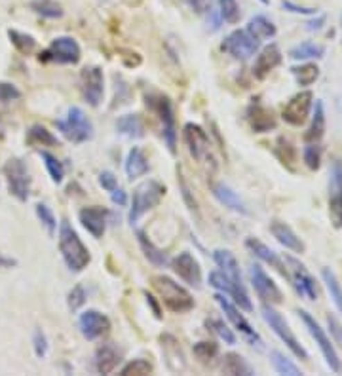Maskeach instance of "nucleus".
Returning a JSON list of instances; mask_svg holds the SVG:
<instances>
[{"label":"nucleus","instance_id":"43","mask_svg":"<svg viewBox=\"0 0 342 376\" xmlns=\"http://www.w3.org/2000/svg\"><path fill=\"white\" fill-rule=\"evenodd\" d=\"M270 359H272V365H274V369H276L277 375H289V376H302V370L291 361V359H287L282 352H272L270 354Z\"/></svg>","mask_w":342,"mask_h":376},{"label":"nucleus","instance_id":"4","mask_svg":"<svg viewBox=\"0 0 342 376\" xmlns=\"http://www.w3.org/2000/svg\"><path fill=\"white\" fill-rule=\"evenodd\" d=\"M262 318H264V321L268 323L270 329L274 331V334H276L277 339L284 342L285 346L291 350V354L295 355V357H299L300 361H308V352H306V348L302 346L299 342V339L293 334L291 327L287 325V321H285L284 318H282V314L280 311L274 310V306L272 304H264L262 306Z\"/></svg>","mask_w":342,"mask_h":376},{"label":"nucleus","instance_id":"36","mask_svg":"<svg viewBox=\"0 0 342 376\" xmlns=\"http://www.w3.org/2000/svg\"><path fill=\"white\" fill-rule=\"evenodd\" d=\"M325 55V46L316 42H302L289 50V58L295 61H306V59H321Z\"/></svg>","mask_w":342,"mask_h":376},{"label":"nucleus","instance_id":"12","mask_svg":"<svg viewBox=\"0 0 342 376\" xmlns=\"http://www.w3.org/2000/svg\"><path fill=\"white\" fill-rule=\"evenodd\" d=\"M329 219L336 230L342 228V162L333 160L329 169Z\"/></svg>","mask_w":342,"mask_h":376},{"label":"nucleus","instance_id":"61","mask_svg":"<svg viewBox=\"0 0 342 376\" xmlns=\"http://www.w3.org/2000/svg\"><path fill=\"white\" fill-rule=\"evenodd\" d=\"M0 266L12 268V266H15V261L14 259H8V257H4V255L0 253Z\"/></svg>","mask_w":342,"mask_h":376},{"label":"nucleus","instance_id":"60","mask_svg":"<svg viewBox=\"0 0 342 376\" xmlns=\"http://www.w3.org/2000/svg\"><path fill=\"white\" fill-rule=\"evenodd\" d=\"M145 298H146V302H148V306L153 308V311H154V316H156V319H162L160 306H158V302L154 300L153 295H148V293H145Z\"/></svg>","mask_w":342,"mask_h":376},{"label":"nucleus","instance_id":"8","mask_svg":"<svg viewBox=\"0 0 342 376\" xmlns=\"http://www.w3.org/2000/svg\"><path fill=\"white\" fill-rule=\"evenodd\" d=\"M80 58V44L71 37L53 38V42L38 55L42 63H59V65H76Z\"/></svg>","mask_w":342,"mask_h":376},{"label":"nucleus","instance_id":"9","mask_svg":"<svg viewBox=\"0 0 342 376\" xmlns=\"http://www.w3.org/2000/svg\"><path fill=\"white\" fill-rule=\"evenodd\" d=\"M8 190L19 202H27L31 196V173L27 164L22 158H10L4 164Z\"/></svg>","mask_w":342,"mask_h":376},{"label":"nucleus","instance_id":"20","mask_svg":"<svg viewBox=\"0 0 342 376\" xmlns=\"http://www.w3.org/2000/svg\"><path fill=\"white\" fill-rule=\"evenodd\" d=\"M78 329L84 339L97 340L105 333H109L110 319L99 310H86L78 318Z\"/></svg>","mask_w":342,"mask_h":376},{"label":"nucleus","instance_id":"3","mask_svg":"<svg viewBox=\"0 0 342 376\" xmlns=\"http://www.w3.org/2000/svg\"><path fill=\"white\" fill-rule=\"evenodd\" d=\"M164 196H166V187L162 182L154 181V179L141 182L133 190V200H131V210L130 215H128V221H130L131 225H135L146 211L154 210L162 202Z\"/></svg>","mask_w":342,"mask_h":376},{"label":"nucleus","instance_id":"22","mask_svg":"<svg viewBox=\"0 0 342 376\" xmlns=\"http://www.w3.org/2000/svg\"><path fill=\"white\" fill-rule=\"evenodd\" d=\"M246 116H248V122L249 126H251V130L255 131V133H268V131L276 130L277 120L274 110L264 107L261 103H251L248 107Z\"/></svg>","mask_w":342,"mask_h":376},{"label":"nucleus","instance_id":"5","mask_svg":"<svg viewBox=\"0 0 342 376\" xmlns=\"http://www.w3.org/2000/svg\"><path fill=\"white\" fill-rule=\"evenodd\" d=\"M55 126H58V130L61 131L63 137L69 139L71 143H76V145L94 139V123L80 107H71L65 120H55Z\"/></svg>","mask_w":342,"mask_h":376},{"label":"nucleus","instance_id":"42","mask_svg":"<svg viewBox=\"0 0 342 376\" xmlns=\"http://www.w3.org/2000/svg\"><path fill=\"white\" fill-rule=\"evenodd\" d=\"M40 158H42L46 171H48V175L51 177V181L55 182V185H61L63 177H65V167H63V164L48 151H40Z\"/></svg>","mask_w":342,"mask_h":376},{"label":"nucleus","instance_id":"10","mask_svg":"<svg viewBox=\"0 0 342 376\" xmlns=\"http://www.w3.org/2000/svg\"><path fill=\"white\" fill-rule=\"evenodd\" d=\"M285 266H287V272H289V282L295 285V289L299 293L300 297L306 298V300H318L320 297V289H318V283L314 280V275L306 270V266L297 259L293 257H285Z\"/></svg>","mask_w":342,"mask_h":376},{"label":"nucleus","instance_id":"18","mask_svg":"<svg viewBox=\"0 0 342 376\" xmlns=\"http://www.w3.org/2000/svg\"><path fill=\"white\" fill-rule=\"evenodd\" d=\"M110 213L109 210H105L101 205H89V207H82L78 211V219L80 225L86 228L95 239H101L107 232V225H109Z\"/></svg>","mask_w":342,"mask_h":376},{"label":"nucleus","instance_id":"14","mask_svg":"<svg viewBox=\"0 0 342 376\" xmlns=\"http://www.w3.org/2000/svg\"><path fill=\"white\" fill-rule=\"evenodd\" d=\"M249 280H251L253 289H255V293L264 304L276 306V304L284 302V293L274 283V280L262 270L261 264H253L249 268Z\"/></svg>","mask_w":342,"mask_h":376},{"label":"nucleus","instance_id":"44","mask_svg":"<svg viewBox=\"0 0 342 376\" xmlns=\"http://www.w3.org/2000/svg\"><path fill=\"white\" fill-rule=\"evenodd\" d=\"M219 15L223 22L230 23V25L240 22L241 12L238 0H219Z\"/></svg>","mask_w":342,"mask_h":376},{"label":"nucleus","instance_id":"21","mask_svg":"<svg viewBox=\"0 0 342 376\" xmlns=\"http://www.w3.org/2000/svg\"><path fill=\"white\" fill-rule=\"evenodd\" d=\"M182 137H185V143L189 146L190 156L198 162H202L205 158V154L210 151V137L202 126L198 123H185V130H182Z\"/></svg>","mask_w":342,"mask_h":376},{"label":"nucleus","instance_id":"23","mask_svg":"<svg viewBox=\"0 0 342 376\" xmlns=\"http://www.w3.org/2000/svg\"><path fill=\"white\" fill-rule=\"evenodd\" d=\"M282 61H284V55H282V51L277 48L276 44H268V46H264L261 51H259V55L255 59V65H253V76L257 80H264L268 76L276 67L282 65Z\"/></svg>","mask_w":342,"mask_h":376},{"label":"nucleus","instance_id":"34","mask_svg":"<svg viewBox=\"0 0 342 376\" xmlns=\"http://www.w3.org/2000/svg\"><path fill=\"white\" fill-rule=\"evenodd\" d=\"M117 130L130 139H143L145 137V126L141 122L137 114H124L118 118Z\"/></svg>","mask_w":342,"mask_h":376},{"label":"nucleus","instance_id":"47","mask_svg":"<svg viewBox=\"0 0 342 376\" xmlns=\"http://www.w3.org/2000/svg\"><path fill=\"white\" fill-rule=\"evenodd\" d=\"M22 99V92L10 84V82H0V110L12 107V103L19 101Z\"/></svg>","mask_w":342,"mask_h":376},{"label":"nucleus","instance_id":"26","mask_svg":"<svg viewBox=\"0 0 342 376\" xmlns=\"http://www.w3.org/2000/svg\"><path fill=\"white\" fill-rule=\"evenodd\" d=\"M122 361V352L114 344H103L95 350L94 365L99 375H110Z\"/></svg>","mask_w":342,"mask_h":376},{"label":"nucleus","instance_id":"49","mask_svg":"<svg viewBox=\"0 0 342 376\" xmlns=\"http://www.w3.org/2000/svg\"><path fill=\"white\" fill-rule=\"evenodd\" d=\"M153 373H154L153 363L146 361V359H133V361L124 365L122 370H120V375L122 376H131V375L145 376V375H153Z\"/></svg>","mask_w":342,"mask_h":376},{"label":"nucleus","instance_id":"63","mask_svg":"<svg viewBox=\"0 0 342 376\" xmlns=\"http://www.w3.org/2000/svg\"><path fill=\"white\" fill-rule=\"evenodd\" d=\"M341 29H342V17H341Z\"/></svg>","mask_w":342,"mask_h":376},{"label":"nucleus","instance_id":"58","mask_svg":"<svg viewBox=\"0 0 342 376\" xmlns=\"http://www.w3.org/2000/svg\"><path fill=\"white\" fill-rule=\"evenodd\" d=\"M325 22H327V17L321 14V15H318L316 19H310V22H306V29L310 31V33H314V31H321V29H323V25H325Z\"/></svg>","mask_w":342,"mask_h":376},{"label":"nucleus","instance_id":"15","mask_svg":"<svg viewBox=\"0 0 342 376\" xmlns=\"http://www.w3.org/2000/svg\"><path fill=\"white\" fill-rule=\"evenodd\" d=\"M215 300H217V304L221 306V310L225 311V316L228 318V321L232 323L238 331H240L241 334H243V339L248 340L249 344H253V346L257 348H262L264 344H262V339L259 336V333H257L255 329L251 327V323H249L248 319L243 318V314H241L238 308H236V304H232L228 298H225V295H215Z\"/></svg>","mask_w":342,"mask_h":376},{"label":"nucleus","instance_id":"37","mask_svg":"<svg viewBox=\"0 0 342 376\" xmlns=\"http://www.w3.org/2000/svg\"><path fill=\"white\" fill-rule=\"evenodd\" d=\"M29 8L37 15H42L46 19H59L63 17V6L55 0H31Z\"/></svg>","mask_w":342,"mask_h":376},{"label":"nucleus","instance_id":"24","mask_svg":"<svg viewBox=\"0 0 342 376\" xmlns=\"http://www.w3.org/2000/svg\"><path fill=\"white\" fill-rule=\"evenodd\" d=\"M246 247H248L251 253L255 255L257 259H261L262 262L270 264V266L274 268L276 272H280V275H284L285 280H289V272H287L285 261L277 257V253L274 251V249H270L266 243H262L261 239H257V238L246 239Z\"/></svg>","mask_w":342,"mask_h":376},{"label":"nucleus","instance_id":"17","mask_svg":"<svg viewBox=\"0 0 342 376\" xmlns=\"http://www.w3.org/2000/svg\"><path fill=\"white\" fill-rule=\"evenodd\" d=\"M210 285L215 287L217 291H221L223 295H228V297L234 300V304H238L241 310L253 311V304H251V298H249L248 295V289L238 287V285L234 282H230L221 270H215V272L210 274Z\"/></svg>","mask_w":342,"mask_h":376},{"label":"nucleus","instance_id":"38","mask_svg":"<svg viewBox=\"0 0 342 376\" xmlns=\"http://www.w3.org/2000/svg\"><path fill=\"white\" fill-rule=\"evenodd\" d=\"M291 74L299 86H312L314 82L320 78V67L314 63H302V65L291 67Z\"/></svg>","mask_w":342,"mask_h":376},{"label":"nucleus","instance_id":"51","mask_svg":"<svg viewBox=\"0 0 342 376\" xmlns=\"http://www.w3.org/2000/svg\"><path fill=\"white\" fill-rule=\"evenodd\" d=\"M177 175H179V188H181L182 200H185V203H187V207L190 210V213H192V215H196V217H200V207H198L196 198H194V194H192L189 182L185 181V177H182L181 169H179V167H177Z\"/></svg>","mask_w":342,"mask_h":376},{"label":"nucleus","instance_id":"6","mask_svg":"<svg viewBox=\"0 0 342 376\" xmlns=\"http://www.w3.org/2000/svg\"><path fill=\"white\" fill-rule=\"evenodd\" d=\"M146 107L156 112L162 122V135L168 145V151L171 154L177 152V128H175V114L173 105L169 101V97L162 94L146 95Z\"/></svg>","mask_w":342,"mask_h":376},{"label":"nucleus","instance_id":"56","mask_svg":"<svg viewBox=\"0 0 342 376\" xmlns=\"http://www.w3.org/2000/svg\"><path fill=\"white\" fill-rule=\"evenodd\" d=\"M99 185H101L107 192H112V190L118 187V181H117V177H114V173H110V171H103V173L99 175Z\"/></svg>","mask_w":342,"mask_h":376},{"label":"nucleus","instance_id":"25","mask_svg":"<svg viewBox=\"0 0 342 376\" xmlns=\"http://www.w3.org/2000/svg\"><path fill=\"white\" fill-rule=\"evenodd\" d=\"M270 232H272V236L285 247V249H289L293 253H306V246L305 241L297 236V232L293 230L291 226L284 223V221H272V225H270Z\"/></svg>","mask_w":342,"mask_h":376},{"label":"nucleus","instance_id":"39","mask_svg":"<svg viewBox=\"0 0 342 376\" xmlns=\"http://www.w3.org/2000/svg\"><path fill=\"white\" fill-rule=\"evenodd\" d=\"M321 277H323V283H325V287H327L329 295H331L333 302H335L336 310L341 311L342 316V287L339 280H336L335 272H333L331 268H323V270H321Z\"/></svg>","mask_w":342,"mask_h":376},{"label":"nucleus","instance_id":"19","mask_svg":"<svg viewBox=\"0 0 342 376\" xmlns=\"http://www.w3.org/2000/svg\"><path fill=\"white\" fill-rule=\"evenodd\" d=\"M171 268H173L175 274L179 275L185 283H189L192 287H200L202 285V268H200V262L189 251H182V253L177 255L171 261Z\"/></svg>","mask_w":342,"mask_h":376},{"label":"nucleus","instance_id":"29","mask_svg":"<svg viewBox=\"0 0 342 376\" xmlns=\"http://www.w3.org/2000/svg\"><path fill=\"white\" fill-rule=\"evenodd\" d=\"M148 169H151V164H148L145 151H143L141 146H133V148L128 152V158H126V173H128V179H130V181L139 179V177L148 173Z\"/></svg>","mask_w":342,"mask_h":376},{"label":"nucleus","instance_id":"35","mask_svg":"<svg viewBox=\"0 0 342 376\" xmlns=\"http://www.w3.org/2000/svg\"><path fill=\"white\" fill-rule=\"evenodd\" d=\"M27 145L31 146H59L61 141H59L51 131H48L40 123H35L31 126V130L27 131Z\"/></svg>","mask_w":342,"mask_h":376},{"label":"nucleus","instance_id":"2","mask_svg":"<svg viewBox=\"0 0 342 376\" xmlns=\"http://www.w3.org/2000/svg\"><path fill=\"white\" fill-rule=\"evenodd\" d=\"M153 285L156 293L160 295V300L164 302V306L173 314H187V311L194 308L192 295L168 275H154Z\"/></svg>","mask_w":342,"mask_h":376},{"label":"nucleus","instance_id":"54","mask_svg":"<svg viewBox=\"0 0 342 376\" xmlns=\"http://www.w3.org/2000/svg\"><path fill=\"white\" fill-rule=\"evenodd\" d=\"M327 327L329 331H331V334H333V339H335L336 344L342 348V323L333 316V314H327Z\"/></svg>","mask_w":342,"mask_h":376},{"label":"nucleus","instance_id":"52","mask_svg":"<svg viewBox=\"0 0 342 376\" xmlns=\"http://www.w3.org/2000/svg\"><path fill=\"white\" fill-rule=\"evenodd\" d=\"M86 289L82 287V285H74L73 289L69 291V297H67V304H69V308L71 311H78L86 304Z\"/></svg>","mask_w":342,"mask_h":376},{"label":"nucleus","instance_id":"48","mask_svg":"<svg viewBox=\"0 0 342 376\" xmlns=\"http://www.w3.org/2000/svg\"><path fill=\"white\" fill-rule=\"evenodd\" d=\"M321 146L320 143H306L305 151H302V158H305V164L308 169L312 171H318L321 166Z\"/></svg>","mask_w":342,"mask_h":376},{"label":"nucleus","instance_id":"40","mask_svg":"<svg viewBox=\"0 0 342 376\" xmlns=\"http://www.w3.org/2000/svg\"><path fill=\"white\" fill-rule=\"evenodd\" d=\"M223 373L226 375H246L251 376L255 375L253 369L249 367L246 359L238 354H226L225 355V365H223Z\"/></svg>","mask_w":342,"mask_h":376},{"label":"nucleus","instance_id":"62","mask_svg":"<svg viewBox=\"0 0 342 376\" xmlns=\"http://www.w3.org/2000/svg\"><path fill=\"white\" fill-rule=\"evenodd\" d=\"M259 2H261V4H264V6H268L270 4V0H259Z\"/></svg>","mask_w":342,"mask_h":376},{"label":"nucleus","instance_id":"53","mask_svg":"<svg viewBox=\"0 0 342 376\" xmlns=\"http://www.w3.org/2000/svg\"><path fill=\"white\" fill-rule=\"evenodd\" d=\"M33 348H35L37 357H40V359L46 357V354H48V339H46V334L40 329H37L35 334H33Z\"/></svg>","mask_w":342,"mask_h":376},{"label":"nucleus","instance_id":"1","mask_svg":"<svg viewBox=\"0 0 342 376\" xmlns=\"http://www.w3.org/2000/svg\"><path fill=\"white\" fill-rule=\"evenodd\" d=\"M59 251L71 272H82L92 262L89 249L84 246V241L69 221H61L59 226Z\"/></svg>","mask_w":342,"mask_h":376},{"label":"nucleus","instance_id":"31","mask_svg":"<svg viewBox=\"0 0 342 376\" xmlns=\"http://www.w3.org/2000/svg\"><path fill=\"white\" fill-rule=\"evenodd\" d=\"M246 31H248L249 35L253 38H257L259 42L261 40H270V38L276 37V25L270 22L266 15H253L251 19H249L248 27H246Z\"/></svg>","mask_w":342,"mask_h":376},{"label":"nucleus","instance_id":"41","mask_svg":"<svg viewBox=\"0 0 342 376\" xmlns=\"http://www.w3.org/2000/svg\"><path fill=\"white\" fill-rule=\"evenodd\" d=\"M8 37H10V42L14 44V48L23 55H29L37 48V40L27 35V33H19V31L10 29L8 31Z\"/></svg>","mask_w":342,"mask_h":376},{"label":"nucleus","instance_id":"11","mask_svg":"<svg viewBox=\"0 0 342 376\" xmlns=\"http://www.w3.org/2000/svg\"><path fill=\"white\" fill-rule=\"evenodd\" d=\"M80 92L89 107H99L105 97V74L97 65L86 67L80 73Z\"/></svg>","mask_w":342,"mask_h":376},{"label":"nucleus","instance_id":"28","mask_svg":"<svg viewBox=\"0 0 342 376\" xmlns=\"http://www.w3.org/2000/svg\"><path fill=\"white\" fill-rule=\"evenodd\" d=\"M212 192L219 202L223 203L225 207H228V210L236 211V213H240V215H248L249 213L243 200H241L240 196L236 194L228 185H225V182H215L212 187Z\"/></svg>","mask_w":342,"mask_h":376},{"label":"nucleus","instance_id":"33","mask_svg":"<svg viewBox=\"0 0 342 376\" xmlns=\"http://www.w3.org/2000/svg\"><path fill=\"white\" fill-rule=\"evenodd\" d=\"M137 239L139 246L143 249V253H145V257L148 259V262H153L154 266H166V264H168V255L164 253L158 246H154V241L146 236L145 232L137 230Z\"/></svg>","mask_w":342,"mask_h":376},{"label":"nucleus","instance_id":"16","mask_svg":"<svg viewBox=\"0 0 342 376\" xmlns=\"http://www.w3.org/2000/svg\"><path fill=\"white\" fill-rule=\"evenodd\" d=\"M314 105V94L310 89H305V92H299L297 95H293L291 99L287 101V105L284 107V112H282V118L289 126H302L306 122V118L310 114Z\"/></svg>","mask_w":342,"mask_h":376},{"label":"nucleus","instance_id":"57","mask_svg":"<svg viewBox=\"0 0 342 376\" xmlns=\"http://www.w3.org/2000/svg\"><path fill=\"white\" fill-rule=\"evenodd\" d=\"M110 200H112V203H117L118 207H124V205H128V194H126L122 188H118V187L110 192Z\"/></svg>","mask_w":342,"mask_h":376},{"label":"nucleus","instance_id":"30","mask_svg":"<svg viewBox=\"0 0 342 376\" xmlns=\"http://www.w3.org/2000/svg\"><path fill=\"white\" fill-rule=\"evenodd\" d=\"M274 154L276 158L282 162V166L289 171H297V166H299V154H297V148L293 145L291 141L287 137H277L276 145H274Z\"/></svg>","mask_w":342,"mask_h":376},{"label":"nucleus","instance_id":"13","mask_svg":"<svg viewBox=\"0 0 342 376\" xmlns=\"http://www.w3.org/2000/svg\"><path fill=\"white\" fill-rule=\"evenodd\" d=\"M221 50L232 55L234 59L248 61L259 51V40L251 37L246 29H236L225 38V42L221 44Z\"/></svg>","mask_w":342,"mask_h":376},{"label":"nucleus","instance_id":"45","mask_svg":"<svg viewBox=\"0 0 342 376\" xmlns=\"http://www.w3.org/2000/svg\"><path fill=\"white\" fill-rule=\"evenodd\" d=\"M35 211H37V217L40 219V223L44 225L46 232H48V236H55V230H58V219L53 215V211L42 202L37 203Z\"/></svg>","mask_w":342,"mask_h":376},{"label":"nucleus","instance_id":"32","mask_svg":"<svg viewBox=\"0 0 342 376\" xmlns=\"http://www.w3.org/2000/svg\"><path fill=\"white\" fill-rule=\"evenodd\" d=\"M325 128H327L325 109H323V103L318 101L316 103V112H314L312 123H310V128L305 133L306 143H320L321 137L325 135Z\"/></svg>","mask_w":342,"mask_h":376},{"label":"nucleus","instance_id":"7","mask_svg":"<svg viewBox=\"0 0 342 376\" xmlns=\"http://www.w3.org/2000/svg\"><path fill=\"white\" fill-rule=\"evenodd\" d=\"M299 318L302 319V323H305V327L308 329L310 336L316 340V344H318V348L321 350V355H323V359L327 363L329 369L333 370V373H336V375H341L342 361L341 357H339V354H336L333 342H331V339L327 336V333L321 329L320 323H318V321H316L306 310H299Z\"/></svg>","mask_w":342,"mask_h":376},{"label":"nucleus","instance_id":"50","mask_svg":"<svg viewBox=\"0 0 342 376\" xmlns=\"http://www.w3.org/2000/svg\"><path fill=\"white\" fill-rule=\"evenodd\" d=\"M192 350H194V355H196L198 359H200L202 363L213 361V359H215V357L219 355V344H215V342H210V340L196 342Z\"/></svg>","mask_w":342,"mask_h":376},{"label":"nucleus","instance_id":"27","mask_svg":"<svg viewBox=\"0 0 342 376\" xmlns=\"http://www.w3.org/2000/svg\"><path fill=\"white\" fill-rule=\"evenodd\" d=\"M213 261H215V264L221 268V272H223L230 282L236 283V285L241 287V289H246L243 277H241L240 272V264H238L236 257H234L228 249H217V251L213 253Z\"/></svg>","mask_w":342,"mask_h":376},{"label":"nucleus","instance_id":"59","mask_svg":"<svg viewBox=\"0 0 342 376\" xmlns=\"http://www.w3.org/2000/svg\"><path fill=\"white\" fill-rule=\"evenodd\" d=\"M189 2V6L196 12V14H204L205 10H207V0H187Z\"/></svg>","mask_w":342,"mask_h":376},{"label":"nucleus","instance_id":"55","mask_svg":"<svg viewBox=\"0 0 342 376\" xmlns=\"http://www.w3.org/2000/svg\"><path fill=\"white\" fill-rule=\"evenodd\" d=\"M282 8L287 10V12H291V14H300V15H314L318 10L316 8H306V6H299V4H295L291 0H282Z\"/></svg>","mask_w":342,"mask_h":376},{"label":"nucleus","instance_id":"46","mask_svg":"<svg viewBox=\"0 0 342 376\" xmlns=\"http://www.w3.org/2000/svg\"><path fill=\"white\" fill-rule=\"evenodd\" d=\"M205 325H207V329H212L213 333L217 334L219 339L225 340L226 344H230V346H234V344H236V334L232 333V329L226 325L225 321H221V319H215V318H210L207 321H205Z\"/></svg>","mask_w":342,"mask_h":376}]
</instances>
